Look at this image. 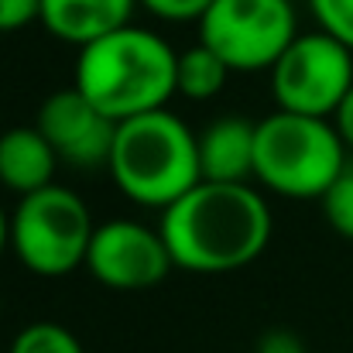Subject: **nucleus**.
I'll use <instances>...</instances> for the list:
<instances>
[{
	"instance_id": "4",
	"label": "nucleus",
	"mask_w": 353,
	"mask_h": 353,
	"mask_svg": "<svg viewBox=\"0 0 353 353\" xmlns=\"http://www.w3.org/2000/svg\"><path fill=\"white\" fill-rule=\"evenodd\" d=\"M347 168V141L326 117L274 110L257 120L254 179L285 199H323Z\"/></svg>"
},
{
	"instance_id": "13",
	"label": "nucleus",
	"mask_w": 353,
	"mask_h": 353,
	"mask_svg": "<svg viewBox=\"0 0 353 353\" xmlns=\"http://www.w3.org/2000/svg\"><path fill=\"white\" fill-rule=\"evenodd\" d=\"M230 65L210 48V45H192L185 52H179V72H175V90L179 97L189 100H213L227 79H230Z\"/></svg>"
},
{
	"instance_id": "21",
	"label": "nucleus",
	"mask_w": 353,
	"mask_h": 353,
	"mask_svg": "<svg viewBox=\"0 0 353 353\" xmlns=\"http://www.w3.org/2000/svg\"><path fill=\"white\" fill-rule=\"evenodd\" d=\"M7 243H10V220H7V213L0 210V254H3Z\"/></svg>"
},
{
	"instance_id": "17",
	"label": "nucleus",
	"mask_w": 353,
	"mask_h": 353,
	"mask_svg": "<svg viewBox=\"0 0 353 353\" xmlns=\"http://www.w3.org/2000/svg\"><path fill=\"white\" fill-rule=\"evenodd\" d=\"M137 3L161 21H203L213 0H137Z\"/></svg>"
},
{
	"instance_id": "8",
	"label": "nucleus",
	"mask_w": 353,
	"mask_h": 353,
	"mask_svg": "<svg viewBox=\"0 0 353 353\" xmlns=\"http://www.w3.org/2000/svg\"><path fill=\"white\" fill-rule=\"evenodd\" d=\"M175 268L161 230H151L137 220L100 223L90 240L86 271L117 292H141L158 285Z\"/></svg>"
},
{
	"instance_id": "22",
	"label": "nucleus",
	"mask_w": 353,
	"mask_h": 353,
	"mask_svg": "<svg viewBox=\"0 0 353 353\" xmlns=\"http://www.w3.org/2000/svg\"><path fill=\"white\" fill-rule=\"evenodd\" d=\"M254 353H257V350H254Z\"/></svg>"
},
{
	"instance_id": "6",
	"label": "nucleus",
	"mask_w": 353,
	"mask_h": 353,
	"mask_svg": "<svg viewBox=\"0 0 353 353\" xmlns=\"http://www.w3.org/2000/svg\"><path fill=\"white\" fill-rule=\"evenodd\" d=\"M268 72L278 110L330 120L353 90V48L319 28L295 34Z\"/></svg>"
},
{
	"instance_id": "2",
	"label": "nucleus",
	"mask_w": 353,
	"mask_h": 353,
	"mask_svg": "<svg viewBox=\"0 0 353 353\" xmlns=\"http://www.w3.org/2000/svg\"><path fill=\"white\" fill-rule=\"evenodd\" d=\"M175 72L179 52H172L161 34L137 24H123L79 48L72 86L83 90L100 110H107L120 123L168 107V100L179 93Z\"/></svg>"
},
{
	"instance_id": "1",
	"label": "nucleus",
	"mask_w": 353,
	"mask_h": 353,
	"mask_svg": "<svg viewBox=\"0 0 353 353\" xmlns=\"http://www.w3.org/2000/svg\"><path fill=\"white\" fill-rule=\"evenodd\" d=\"M161 236L175 268L192 274H227L257 261L271 240V210L247 182H199L168 210Z\"/></svg>"
},
{
	"instance_id": "12",
	"label": "nucleus",
	"mask_w": 353,
	"mask_h": 353,
	"mask_svg": "<svg viewBox=\"0 0 353 353\" xmlns=\"http://www.w3.org/2000/svg\"><path fill=\"white\" fill-rule=\"evenodd\" d=\"M59 154L38 127H10L0 134V185L17 196L55 182Z\"/></svg>"
},
{
	"instance_id": "14",
	"label": "nucleus",
	"mask_w": 353,
	"mask_h": 353,
	"mask_svg": "<svg viewBox=\"0 0 353 353\" xmlns=\"http://www.w3.org/2000/svg\"><path fill=\"white\" fill-rule=\"evenodd\" d=\"M10 353H86V350H83V343H79L65 326L41 319V323L24 326V330L14 336Z\"/></svg>"
},
{
	"instance_id": "9",
	"label": "nucleus",
	"mask_w": 353,
	"mask_h": 353,
	"mask_svg": "<svg viewBox=\"0 0 353 353\" xmlns=\"http://www.w3.org/2000/svg\"><path fill=\"white\" fill-rule=\"evenodd\" d=\"M34 127L48 137L62 165L72 168H100L110 161L114 141H117V120L100 110L83 90H55L41 110Z\"/></svg>"
},
{
	"instance_id": "10",
	"label": "nucleus",
	"mask_w": 353,
	"mask_h": 353,
	"mask_svg": "<svg viewBox=\"0 0 353 353\" xmlns=\"http://www.w3.org/2000/svg\"><path fill=\"white\" fill-rule=\"evenodd\" d=\"M137 0H41V24L76 48L130 24Z\"/></svg>"
},
{
	"instance_id": "16",
	"label": "nucleus",
	"mask_w": 353,
	"mask_h": 353,
	"mask_svg": "<svg viewBox=\"0 0 353 353\" xmlns=\"http://www.w3.org/2000/svg\"><path fill=\"white\" fill-rule=\"evenodd\" d=\"M309 7L326 34L353 48V0H309Z\"/></svg>"
},
{
	"instance_id": "20",
	"label": "nucleus",
	"mask_w": 353,
	"mask_h": 353,
	"mask_svg": "<svg viewBox=\"0 0 353 353\" xmlns=\"http://www.w3.org/2000/svg\"><path fill=\"white\" fill-rule=\"evenodd\" d=\"M336 130H340V137L347 141V148H353V90L347 93V100L340 103V110H336Z\"/></svg>"
},
{
	"instance_id": "19",
	"label": "nucleus",
	"mask_w": 353,
	"mask_h": 353,
	"mask_svg": "<svg viewBox=\"0 0 353 353\" xmlns=\"http://www.w3.org/2000/svg\"><path fill=\"white\" fill-rule=\"evenodd\" d=\"M257 353H309V350L299 343L295 333H288V330H271V333L257 343Z\"/></svg>"
},
{
	"instance_id": "7",
	"label": "nucleus",
	"mask_w": 353,
	"mask_h": 353,
	"mask_svg": "<svg viewBox=\"0 0 353 353\" xmlns=\"http://www.w3.org/2000/svg\"><path fill=\"white\" fill-rule=\"evenodd\" d=\"M295 34L292 0H213L199 21V41L234 72L271 69Z\"/></svg>"
},
{
	"instance_id": "3",
	"label": "nucleus",
	"mask_w": 353,
	"mask_h": 353,
	"mask_svg": "<svg viewBox=\"0 0 353 353\" xmlns=\"http://www.w3.org/2000/svg\"><path fill=\"white\" fill-rule=\"evenodd\" d=\"M107 168L130 203L168 210L175 199L203 182L199 137L168 107L137 114L120 120Z\"/></svg>"
},
{
	"instance_id": "11",
	"label": "nucleus",
	"mask_w": 353,
	"mask_h": 353,
	"mask_svg": "<svg viewBox=\"0 0 353 353\" xmlns=\"http://www.w3.org/2000/svg\"><path fill=\"white\" fill-rule=\"evenodd\" d=\"M257 123L220 117L199 134V172L206 182H247L254 175Z\"/></svg>"
},
{
	"instance_id": "5",
	"label": "nucleus",
	"mask_w": 353,
	"mask_h": 353,
	"mask_svg": "<svg viewBox=\"0 0 353 353\" xmlns=\"http://www.w3.org/2000/svg\"><path fill=\"white\" fill-rule=\"evenodd\" d=\"M93 234V213L83 196L55 182L21 196L17 210L10 213V247L38 278H62L86 268Z\"/></svg>"
},
{
	"instance_id": "18",
	"label": "nucleus",
	"mask_w": 353,
	"mask_h": 353,
	"mask_svg": "<svg viewBox=\"0 0 353 353\" xmlns=\"http://www.w3.org/2000/svg\"><path fill=\"white\" fill-rule=\"evenodd\" d=\"M41 21V0H0V34Z\"/></svg>"
},
{
	"instance_id": "15",
	"label": "nucleus",
	"mask_w": 353,
	"mask_h": 353,
	"mask_svg": "<svg viewBox=\"0 0 353 353\" xmlns=\"http://www.w3.org/2000/svg\"><path fill=\"white\" fill-rule=\"evenodd\" d=\"M323 216L340 236L353 240V165H347L336 182L323 192Z\"/></svg>"
}]
</instances>
